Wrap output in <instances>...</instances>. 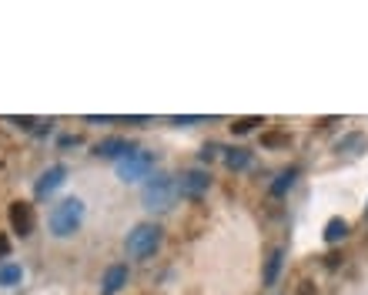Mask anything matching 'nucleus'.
Here are the masks:
<instances>
[{
  "label": "nucleus",
  "mask_w": 368,
  "mask_h": 295,
  "mask_svg": "<svg viewBox=\"0 0 368 295\" xmlns=\"http://www.w3.org/2000/svg\"><path fill=\"white\" fill-rule=\"evenodd\" d=\"M64 178H68V168H64V165H51V168L41 175V182H37V188H34V195L47 198L51 192H57V188L64 184Z\"/></svg>",
  "instance_id": "nucleus-7"
},
{
  "label": "nucleus",
  "mask_w": 368,
  "mask_h": 295,
  "mask_svg": "<svg viewBox=\"0 0 368 295\" xmlns=\"http://www.w3.org/2000/svg\"><path fill=\"white\" fill-rule=\"evenodd\" d=\"M127 151H131V148H127V141H124V138H104V141H101V144L94 148L97 158H118V161H121Z\"/></svg>",
  "instance_id": "nucleus-9"
},
{
  "label": "nucleus",
  "mask_w": 368,
  "mask_h": 295,
  "mask_svg": "<svg viewBox=\"0 0 368 295\" xmlns=\"http://www.w3.org/2000/svg\"><path fill=\"white\" fill-rule=\"evenodd\" d=\"M218 144H205V151H201V161H211V158H218Z\"/></svg>",
  "instance_id": "nucleus-18"
},
{
  "label": "nucleus",
  "mask_w": 368,
  "mask_h": 295,
  "mask_svg": "<svg viewBox=\"0 0 368 295\" xmlns=\"http://www.w3.org/2000/svg\"><path fill=\"white\" fill-rule=\"evenodd\" d=\"M261 144H265V148H288L291 138H288L285 131H265V134H261Z\"/></svg>",
  "instance_id": "nucleus-14"
},
{
  "label": "nucleus",
  "mask_w": 368,
  "mask_h": 295,
  "mask_svg": "<svg viewBox=\"0 0 368 295\" xmlns=\"http://www.w3.org/2000/svg\"><path fill=\"white\" fill-rule=\"evenodd\" d=\"M84 222V201L81 198H64L61 205H54L51 211V232H54L57 239H68L74 235Z\"/></svg>",
  "instance_id": "nucleus-1"
},
{
  "label": "nucleus",
  "mask_w": 368,
  "mask_h": 295,
  "mask_svg": "<svg viewBox=\"0 0 368 295\" xmlns=\"http://www.w3.org/2000/svg\"><path fill=\"white\" fill-rule=\"evenodd\" d=\"M298 295H318V292H315V282H301V285H298Z\"/></svg>",
  "instance_id": "nucleus-19"
},
{
  "label": "nucleus",
  "mask_w": 368,
  "mask_h": 295,
  "mask_svg": "<svg viewBox=\"0 0 368 295\" xmlns=\"http://www.w3.org/2000/svg\"><path fill=\"white\" fill-rule=\"evenodd\" d=\"M295 178H298V168H288V171H281V175H278V182L272 184V195L274 198H281L288 192V188H291V184H295Z\"/></svg>",
  "instance_id": "nucleus-12"
},
{
  "label": "nucleus",
  "mask_w": 368,
  "mask_h": 295,
  "mask_svg": "<svg viewBox=\"0 0 368 295\" xmlns=\"http://www.w3.org/2000/svg\"><path fill=\"white\" fill-rule=\"evenodd\" d=\"M281 258H285V252H281V249H274V252L268 255V262H265V285H274V279H278V268H281Z\"/></svg>",
  "instance_id": "nucleus-11"
},
{
  "label": "nucleus",
  "mask_w": 368,
  "mask_h": 295,
  "mask_svg": "<svg viewBox=\"0 0 368 295\" xmlns=\"http://www.w3.org/2000/svg\"><path fill=\"white\" fill-rule=\"evenodd\" d=\"M255 125H261L258 114H251V118H238V121L231 125V131H234V134H248V131H251Z\"/></svg>",
  "instance_id": "nucleus-16"
},
{
  "label": "nucleus",
  "mask_w": 368,
  "mask_h": 295,
  "mask_svg": "<svg viewBox=\"0 0 368 295\" xmlns=\"http://www.w3.org/2000/svg\"><path fill=\"white\" fill-rule=\"evenodd\" d=\"M365 215H368V208H365Z\"/></svg>",
  "instance_id": "nucleus-21"
},
{
  "label": "nucleus",
  "mask_w": 368,
  "mask_h": 295,
  "mask_svg": "<svg viewBox=\"0 0 368 295\" xmlns=\"http://www.w3.org/2000/svg\"><path fill=\"white\" fill-rule=\"evenodd\" d=\"M7 218H11V228H14L20 239H27L30 232H34V225H37V218H34V205H30V201H11Z\"/></svg>",
  "instance_id": "nucleus-5"
},
{
  "label": "nucleus",
  "mask_w": 368,
  "mask_h": 295,
  "mask_svg": "<svg viewBox=\"0 0 368 295\" xmlns=\"http://www.w3.org/2000/svg\"><path fill=\"white\" fill-rule=\"evenodd\" d=\"M7 255H11V239L0 232V265H4V258H7Z\"/></svg>",
  "instance_id": "nucleus-17"
},
{
  "label": "nucleus",
  "mask_w": 368,
  "mask_h": 295,
  "mask_svg": "<svg viewBox=\"0 0 368 295\" xmlns=\"http://www.w3.org/2000/svg\"><path fill=\"white\" fill-rule=\"evenodd\" d=\"M175 195H177V182L167 178V175L148 178V184H144V205H148V208H158V211L171 208Z\"/></svg>",
  "instance_id": "nucleus-3"
},
{
  "label": "nucleus",
  "mask_w": 368,
  "mask_h": 295,
  "mask_svg": "<svg viewBox=\"0 0 368 295\" xmlns=\"http://www.w3.org/2000/svg\"><path fill=\"white\" fill-rule=\"evenodd\" d=\"M14 125H20L24 131H30V127L37 125V121H34V118H14Z\"/></svg>",
  "instance_id": "nucleus-20"
},
{
  "label": "nucleus",
  "mask_w": 368,
  "mask_h": 295,
  "mask_svg": "<svg viewBox=\"0 0 368 295\" xmlns=\"http://www.w3.org/2000/svg\"><path fill=\"white\" fill-rule=\"evenodd\" d=\"M124 285H127V265H110L101 279V295H114Z\"/></svg>",
  "instance_id": "nucleus-8"
},
{
  "label": "nucleus",
  "mask_w": 368,
  "mask_h": 295,
  "mask_svg": "<svg viewBox=\"0 0 368 295\" xmlns=\"http://www.w3.org/2000/svg\"><path fill=\"white\" fill-rule=\"evenodd\" d=\"M154 168V155L151 151H141V148H131L127 155L118 161V175L124 182H137V178H148V171Z\"/></svg>",
  "instance_id": "nucleus-4"
},
{
  "label": "nucleus",
  "mask_w": 368,
  "mask_h": 295,
  "mask_svg": "<svg viewBox=\"0 0 368 295\" xmlns=\"http://www.w3.org/2000/svg\"><path fill=\"white\" fill-rule=\"evenodd\" d=\"M158 245H161V228L158 225H137L131 235H127V241H124V249H127V255L131 258H148V255L158 252Z\"/></svg>",
  "instance_id": "nucleus-2"
},
{
  "label": "nucleus",
  "mask_w": 368,
  "mask_h": 295,
  "mask_svg": "<svg viewBox=\"0 0 368 295\" xmlns=\"http://www.w3.org/2000/svg\"><path fill=\"white\" fill-rule=\"evenodd\" d=\"M224 165H228V168H248V165H251V155L241 151V148H231V151L224 155Z\"/></svg>",
  "instance_id": "nucleus-15"
},
{
  "label": "nucleus",
  "mask_w": 368,
  "mask_h": 295,
  "mask_svg": "<svg viewBox=\"0 0 368 295\" xmlns=\"http://www.w3.org/2000/svg\"><path fill=\"white\" fill-rule=\"evenodd\" d=\"M345 235H348V222H345V218H331V222L325 225V241H328V245L341 241Z\"/></svg>",
  "instance_id": "nucleus-10"
},
{
  "label": "nucleus",
  "mask_w": 368,
  "mask_h": 295,
  "mask_svg": "<svg viewBox=\"0 0 368 295\" xmlns=\"http://www.w3.org/2000/svg\"><path fill=\"white\" fill-rule=\"evenodd\" d=\"M208 184H211V178H208L205 171H184L181 182H177V195L181 198H201L208 192Z\"/></svg>",
  "instance_id": "nucleus-6"
},
{
  "label": "nucleus",
  "mask_w": 368,
  "mask_h": 295,
  "mask_svg": "<svg viewBox=\"0 0 368 295\" xmlns=\"http://www.w3.org/2000/svg\"><path fill=\"white\" fill-rule=\"evenodd\" d=\"M20 279H24V268L20 265H0V285L4 289H14Z\"/></svg>",
  "instance_id": "nucleus-13"
}]
</instances>
